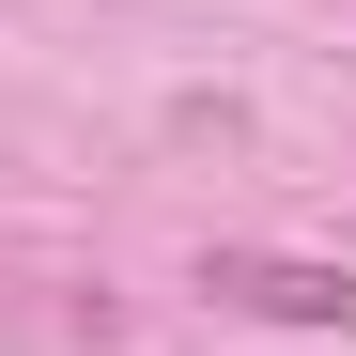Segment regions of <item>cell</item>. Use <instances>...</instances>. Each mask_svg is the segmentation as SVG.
<instances>
[{"mask_svg": "<svg viewBox=\"0 0 356 356\" xmlns=\"http://www.w3.org/2000/svg\"><path fill=\"white\" fill-rule=\"evenodd\" d=\"M202 294H232V310L264 325H356V264H279V248H217Z\"/></svg>", "mask_w": 356, "mask_h": 356, "instance_id": "cell-1", "label": "cell"}]
</instances>
